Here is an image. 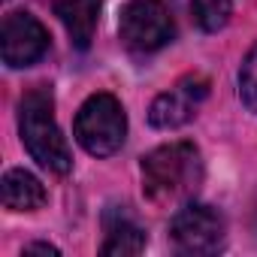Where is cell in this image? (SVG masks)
Wrapping results in <instances>:
<instances>
[{"mask_svg": "<svg viewBox=\"0 0 257 257\" xmlns=\"http://www.w3.org/2000/svg\"><path fill=\"white\" fill-rule=\"evenodd\" d=\"M103 254L106 257H124V254H140L146 248V230L134 221V215L127 212V206H112L103 215Z\"/></svg>", "mask_w": 257, "mask_h": 257, "instance_id": "8", "label": "cell"}, {"mask_svg": "<svg viewBox=\"0 0 257 257\" xmlns=\"http://www.w3.org/2000/svg\"><path fill=\"white\" fill-rule=\"evenodd\" d=\"M206 94H209V82L203 76H185L182 82H176V88L155 97V103L149 109L152 127H158V131H176V127L188 124L194 118L197 106L206 100Z\"/></svg>", "mask_w": 257, "mask_h": 257, "instance_id": "7", "label": "cell"}, {"mask_svg": "<svg viewBox=\"0 0 257 257\" xmlns=\"http://www.w3.org/2000/svg\"><path fill=\"white\" fill-rule=\"evenodd\" d=\"M203 179L206 167L194 143H167L143 158V191L158 206L191 203Z\"/></svg>", "mask_w": 257, "mask_h": 257, "instance_id": "1", "label": "cell"}, {"mask_svg": "<svg viewBox=\"0 0 257 257\" xmlns=\"http://www.w3.org/2000/svg\"><path fill=\"white\" fill-rule=\"evenodd\" d=\"M170 236L185 254H215L224 248L227 224L218 209L203 203H185L170 221Z\"/></svg>", "mask_w": 257, "mask_h": 257, "instance_id": "5", "label": "cell"}, {"mask_svg": "<svg viewBox=\"0 0 257 257\" xmlns=\"http://www.w3.org/2000/svg\"><path fill=\"white\" fill-rule=\"evenodd\" d=\"M176 34L164 0H127L118 16V37L134 55L161 52Z\"/></svg>", "mask_w": 257, "mask_h": 257, "instance_id": "4", "label": "cell"}, {"mask_svg": "<svg viewBox=\"0 0 257 257\" xmlns=\"http://www.w3.org/2000/svg\"><path fill=\"white\" fill-rule=\"evenodd\" d=\"M52 109H55L52 91L46 85L31 88L19 106V131H22V143H25L28 155L43 170L64 176L73 167V155H70V146L61 134Z\"/></svg>", "mask_w": 257, "mask_h": 257, "instance_id": "2", "label": "cell"}, {"mask_svg": "<svg viewBox=\"0 0 257 257\" xmlns=\"http://www.w3.org/2000/svg\"><path fill=\"white\" fill-rule=\"evenodd\" d=\"M22 254H58V248H55V245H46V242H34V245H28Z\"/></svg>", "mask_w": 257, "mask_h": 257, "instance_id": "13", "label": "cell"}, {"mask_svg": "<svg viewBox=\"0 0 257 257\" xmlns=\"http://www.w3.org/2000/svg\"><path fill=\"white\" fill-rule=\"evenodd\" d=\"M239 97L251 112H257V46L245 55L239 67Z\"/></svg>", "mask_w": 257, "mask_h": 257, "instance_id": "12", "label": "cell"}, {"mask_svg": "<svg viewBox=\"0 0 257 257\" xmlns=\"http://www.w3.org/2000/svg\"><path fill=\"white\" fill-rule=\"evenodd\" d=\"M46 188L43 182L28 170H10L4 176V206L10 212H34L46 206Z\"/></svg>", "mask_w": 257, "mask_h": 257, "instance_id": "10", "label": "cell"}, {"mask_svg": "<svg viewBox=\"0 0 257 257\" xmlns=\"http://www.w3.org/2000/svg\"><path fill=\"white\" fill-rule=\"evenodd\" d=\"M173 7L203 34H215L230 22V0H173Z\"/></svg>", "mask_w": 257, "mask_h": 257, "instance_id": "11", "label": "cell"}, {"mask_svg": "<svg viewBox=\"0 0 257 257\" xmlns=\"http://www.w3.org/2000/svg\"><path fill=\"white\" fill-rule=\"evenodd\" d=\"M0 52L4 64L13 70L31 67L49 52V34L31 13H10L0 28Z\"/></svg>", "mask_w": 257, "mask_h": 257, "instance_id": "6", "label": "cell"}, {"mask_svg": "<svg viewBox=\"0 0 257 257\" xmlns=\"http://www.w3.org/2000/svg\"><path fill=\"white\" fill-rule=\"evenodd\" d=\"M76 143L94 155L109 158L124 146L127 137V115L112 94H91L76 112Z\"/></svg>", "mask_w": 257, "mask_h": 257, "instance_id": "3", "label": "cell"}, {"mask_svg": "<svg viewBox=\"0 0 257 257\" xmlns=\"http://www.w3.org/2000/svg\"><path fill=\"white\" fill-rule=\"evenodd\" d=\"M100 4H103V0H58V4H55V16L67 28L70 43L76 49H82V52L94 40L97 19H100Z\"/></svg>", "mask_w": 257, "mask_h": 257, "instance_id": "9", "label": "cell"}]
</instances>
